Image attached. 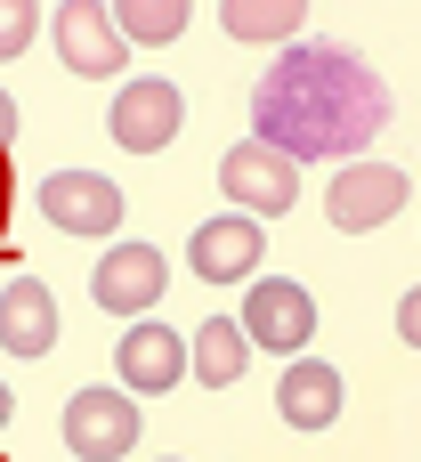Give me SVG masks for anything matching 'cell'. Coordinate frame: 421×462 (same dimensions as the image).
<instances>
[{"label":"cell","mask_w":421,"mask_h":462,"mask_svg":"<svg viewBox=\"0 0 421 462\" xmlns=\"http://www.w3.org/2000/svg\"><path fill=\"white\" fill-rule=\"evenodd\" d=\"M49 41H57V65L81 73V81L130 73V41H122V24H114L105 0H57L49 8Z\"/></svg>","instance_id":"obj_6"},{"label":"cell","mask_w":421,"mask_h":462,"mask_svg":"<svg viewBox=\"0 0 421 462\" xmlns=\"http://www.w3.org/2000/svg\"><path fill=\"white\" fill-rule=\"evenodd\" d=\"M243 365H252V341H243V325H235V317L187 325V382L227 390V382H243Z\"/></svg>","instance_id":"obj_14"},{"label":"cell","mask_w":421,"mask_h":462,"mask_svg":"<svg viewBox=\"0 0 421 462\" xmlns=\"http://www.w3.org/2000/svg\"><path fill=\"white\" fill-rule=\"evenodd\" d=\"M105 8H114L130 49H170L187 32V16H195V0H105Z\"/></svg>","instance_id":"obj_16"},{"label":"cell","mask_w":421,"mask_h":462,"mask_svg":"<svg viewBox=\"0 0 421 462\" xmlns=\"http://www.w3.org/2000/svg\"><path fill=\"white\" fill-rule=\"evenodd\" d=\"M398 341H406V349H421V284L398 300Z\"/></svg>","instance_id":"obj_18"},{"label":"cell","mask_w":421,"mask_h":462,"mask_svg":"<svg viewBox=\"0 0 421 462\" xmlns=\"http://www.w3.org/2000/svg\"><path fill=\"white\" fill-rule=\"evenodd\" d=\"M219 32L252 49H284L308 32V0H219Z\"/></svg>","instance_id":"obj_15"},{"label":"cell","mask_w":421,"mask_h":462,"mask_svg":"<svg viewBox=\"0 0 421 462\" xmlns=\"http://www.w3.org/2000/svg\"><path fill=\"white\" fill-rule=\"evenodd\" d=\"M178 130H187L178 81H170V73H122V89H114V106H105V138H114L122 154H162Z\"/></svg>","instance_id":"obj_2"},{"label":"cell","mask_w":421,"mask_h":462,"mask_svg":"<svg viewBox=\"0 0 421 462\" xmlns=\"http://www.w3.org/2000/svg\"><path fill=\"white\" fill-rule=\"evenodd\" d=\"M57 430H65V455L73 462H122L130 447H138V398H130L122 382H114V390L81 382V390L65 398Z\"/></svg>","instance_id":"obj_5"},{"label":"cell","mask_w":421,"mask_h":462,"mask_svg":"<svg viewBox=\"0 0 421 462\" xmlns=\"http://www.w3.org/2000/svg\"><path fill=\"white\" fill-rule=\"evenodd\" d=\"M32 203H41V219L57 236H97V244H114L122 236V211H130V195L105 171H49Z\"/></svg>","instance_id":"obj_8"},{"label":"cell","mask_w":421,"mask_h":462,"mask_svg":"<svg viewBox=\"0 0 421 462\" xmlns=\"http://www.w3.org/2000/svg\"><path fill=\"white\" fill-rule=\"evenodd\" d=\"M243 341L252 349H276V357H300L316 341V292L300 276H252L243 284V309H235Z\"/></svg>","instance_id":"obj_4"},{"label":"cell","mask_w":421,"mask_h":462,"mask_svg":"<svg viewBox=\"0 0 421 462\" xmlns=\"http://www.w3.org/2000/svg\"><path fill=\"white\" fill-rule=\"evenodd\" d=\"M154 462H178V455H154Z\"/></svg>","instance_id":"obj_22"},{"label":"cell","mask_w":421,"mask_h":462,"mask_svg":"<svg viewBox=\"0 0 421 462\" xmlns=\"http://www.w3.org/2000/svg\"><path fill=\"white\" fill-rule=\"evenodd\" d=\"M114 374H122L130 398H170L187 382V333L162 325V309L154 317H130V333L114 341Z\"/></svg>","instance_id":"obj_11"},{"label":"cell","mask_w":421,"mask_h":462,"mask_svg":"<svg viewBox=\"0 0 421 462\" xmlns=\"http://www.w3.org/2000/svg\"><path fill=\"white\" fill-rule=\"evenodd\" d=\"M389 130V81L349 41H284L252 81V138L292 162H349Z\"/></svg>","instance_id":"obj_1"},{"label":"cell","mask_w":421,"mask_h":462,"mask_svg":"<svg viewBox=\"0 0 421 462\" xmlns=\"http://www.w3.org/2000/svg\"><path fill=\"white\" fill-rule=\"evenodd\" d=\"M406 203H414V179H406L398 162H373V154H349V162L333 171V187H325V219H333L341 236H373V227H389Z\"/></svg>","instance_id":"obj_3"},{"label":"cell","mask_w":421,"mask_h":462,"mask_svg":"<svg viewBox=\"0 0 421 462\" xmlns=\"http://www.w3.org/2000/svg\"><path fill=\"white\" fill-rule=\"evenodd\" d=\"M219 187H227L235 211H252V219H284V211L300 203V162L276 154L268 138H235V146L219 154Z\"/></svg>","instance_id":"obj_7"},{"label":"cell","mask_w":421,"mask_h":462,"mask_svg":"<svg viewBox=\"0 0 421 462\" xmlns=\"http://www.w3.org/2000/svg\"><path fill=\"white\" fill-rule=\"evenodd\" d=\"M341 406H349V382H341L333 357H308V349L284 357V374H276V414H284V430H333Z\"/></svg>","instance_id":"obj_12"},{"label":"cell","mask_w":421,"mask_h":462,"mask_svg":"<svg viewBox=\"0 0 421 462\" xmlns=\"http://www.w3.org/2000/svg\"><path fill=\"white\" fill-rule=\"evenodd\" d=\"M162 292H170V260H162L154 244H122V236H114L105 260L89 268V300H97L105 317H122V325H130V317H154Z\"/></svg>","instance_id":"obj_9"},{"label":"cell","mask_w":421,"mask_h":462,"mask_svg":"<svg viewBox=\"0 0 421 462\" xmlns=\"http://www.w3.org/2000/svg\"><path fill=\"white\" fill-rule=\"evenodd\" d=\"M0 349L8 357H49L57 349V292L41 276H8L0 284Z\"/></svg>","instance_id":"obj_13"},{"label":"cell","mask_w":421,"mask_h":462,"mask_svg":"<svg viewBox=\"0 0 421 462\" xmlns=\"http://www.w3.org/2000/svg\"><path fill=\"white\" fill-rule=\"evenodd\" d=\"M8 203H16V171H8V146H0V252H8Z\"/></svg>","instance_id":"obj_19"},{"label":"cell","mask_w":421,"mask_h":462,"mask_svg":"<svg viewBox=\"0 0 421 462\" xmlns=\"http://www.w3.org/2000/svg\"><path fill=\"white\" fill-rule=\"evenodd\" d=\"M8 138H16V97L0 89V146H8Z\"/></svg>","instance_id":"obj_20"},{"label":"cell","mask_w":421,"mask_h":462,"mask_svg":"<svg viewBox=\"0 0 421 462\" xmlns=\"http://www.w3.org/2000/svg\"><path fill=\"white\" fill-rule=\"evenodd\" d=\"M41 41V0H0V65H16Z\"/></svg>","instance_id":"obj_17"},{"label":"cell","mask_w":421,"mask_h":462,"mask_svg":"<svg viewBox=\"0 0 421 462\" xmlns=\"http://www.w3.org/2000/svg\"><path fill=\"white\" fill-rule=\"evenodd\" d=\"M260 268H268V227L252 211H219V219H203L187 236V276H203L211 292L219 284H252Z\"/></svg>","instance_id":"obj_10"},{"label":"cell","mask_w":421,"mask_h":462,"mask_svg":"<svg viewBox=\"0 0 421 462\" xmlns=\"http://www.w3.org/2000/svg\"><path fill=\"white\" fill-rule=\"evenodd\" d=\"M8 422H16V390L0 382V430H8Z\"/></svg>","instance_id":"obj_21"},{"label":"cell","mask_w":421,"mask_h":462,"mask_svg":"<svg viewBox=\"0 0 421 462\" xmlns=\"http://www.w3.org/2000/svg\"><path fill=\"white\" fill-rule=\"evenodd\" d=\"M0 462H8V455H0Z\"/></svg>","instance_id":"obj_23"}]
</instances>
